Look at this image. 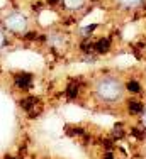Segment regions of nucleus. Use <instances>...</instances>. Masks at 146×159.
<instances>
[{"mask_svg":"<svg viewBox=\"0 0 146 159\" xmlns=\"http://www.w3.org/2000/svg\"><path fill=\"white\" fill-rule=\"evenodd\" d=\"M143 124H144V127H146V110H144V113H143Z\"/></svg>","mask_w":146,"mask_h":159,"instance_id":"nucleus-9","label":"nucleus"},{"mask_svg":"<svg viewBox=\"0 0 146 159\" xmlns=\"http://www.w3.org/2000/svg\"><path fill=\"white\" fill-rule=\"evenodd\" d=\"M29 81H31L29 75H21V76L17 78V85L19 86H29Z\"/></svg>","mask_w":146,"mask_h":159,"instance_id":"nucleus-7","label":"nucleus"},{"mask_svg":"<svg viewBox=\"0 0 146 159\" xmlns=\"http://www.w3.org/2000/svg\"><path fill=\"white\" fill-rule=\"evenodd\" d=\"M136 36V25H128V27L124 29V37L126 39H133V37Z\"/></svg>","mask_w":146,"mask_h":159,"instance_id":"nucleus-6","label":"nucleus"},{"mask_svg":"<svg viewBox=\"0 0 146 159\" xmlns=\"http://www.w3.org/2000/svg\"><path fill=\"white\" fill-rule=\"evenodd\" d=\"M134 63H136V58L131 54H122L116 59V64H119V66H131Z\"/></svg>","mask_w":146,"mask_h":159,"instance_id":"nucleus-3","label":"nucleus"},{"mask_svg":"<svg viewBox=\"0 0 146 159\" xmlns=\"http://www.w3.org/2000/svg\"><path fill=\"white\" fill-rule=\"evenodd\" d=\"M124 85L122 81L116 76H102L95 81V95L100 102H105V103H117L124 98Z\"/></svg>","mask_w":146,"mask_h":159,"instance_id":"nucleus-1","label":"nucleus"},{"mask_svg":"<svg viewBox=\"0 0 146 159\" xmlns=\"http://www.w3.org/2000/svg\"><path fill=\"white\" fill-rule=\"evenodd\" d=\"M3 25H5L7 31L19 34V36H24L29 31V19L26 14L19 12V10H12L3 17Z\"/></svg>","mask_w":146,"mask_h":159,"instance_id":"nucleus-2","label":"nucleus"},{"mask_svg":"<svg viewBox=\"0 0 146 159\" xmlns=\"http://www.w3.org/2000/svg\"><path fill=\"white\" fill-rule=\"evenodd\" d=\"M116 2L122 7H138L143 3V0H116Z\"/></svg>","mask_w":146,"mask_h":159,"instance_id":"nucleus-5","label":"nucleus"},{"mask_svg":"<svg viewBox=\"0 0 146 159\" xmlns=\"http://www.w3.org/2000/svg\"><path fill=\"white\" fill-rule=\"evenodd\" d=\"M5 46H7V37H5V34L0 31V49H3Z\"/></svg>","mask_w":146,"mask_h":159,"instance_id":"nucleus-8","label":"nucleus"},{"mask_svg":"<svg viewBox=\"0 0 146 159\" xmlns=\"http://www.w3.org/2000/svg\"><path fill=\"white\" fill-rule=\"evenodd\" d=\"M63 3H65V7L70 9V10H78L87 3V0H63Z\"/></svg>","mask_w":146,"mask_h":159,"instance_id":"nucleus-4","label":"nucleus"}]
</instances>
